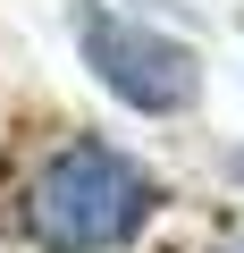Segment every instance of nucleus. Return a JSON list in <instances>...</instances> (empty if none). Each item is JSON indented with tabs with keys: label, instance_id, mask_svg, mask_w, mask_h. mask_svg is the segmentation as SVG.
Returning a JSON list of instances; mask_svg holds the SVG:
<instances>
[{
	"label": "nucleus",
	"instance_id": "nucleus-3",
	"mask_svg": "<svg viewBox=\"0 0 244 253\" xmlns=\"http://www.w3.org/2000/svg\"><path fill=\"white\" fill-rule=\"evenodd\" d=\"M227 253H244V236H236V245H227Z\"/></svg>",
	"mask_w": 244,
	"mask_h": 253
},
{
	"label": "nucleus",
	"instance_id": "nucleus-2",
	"mask_svg": "<svg viewBox=\"0 0 244 253\" xmlns=\"http://www.w3.org/2000/svg\"><path fill=\"white\" fill-rule=\"evenodd\" d=\"M84 68L101 76V93H118L127 110H143V118H169V110H185L202 93V59L185 42L135 26V17H109V9L84 17Z\"/></svg>",
	"mask_w": 244,
	"mask_h": 253
},
{
	"label": "nucleus",
	"instance_id": "nucleus-1",
	"mask_svg": "<svg viewBox=\"0 0 244 253\" xmlns=\"http://www.w3.org/2000/svg\"><path fill=\"white\" fill-rule=\"evenodd\" d=\"M152 211H160L152 169L118 144H93V135L59 144L26 186V228L42 253H118L143 236Z\"/></svg>",
	"mask_w": 244,
	"mask_h": 253
}]
</instances>
